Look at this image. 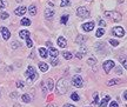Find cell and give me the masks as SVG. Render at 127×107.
<instances>
[{"mask_svg": "<svg viewBox=\"0 0 127 107\" xmlns=\"http://www.w3.org/2000/svg\"><path fill=\"white\" fill-rule=\"evenodd\" d=\"M0 97H1V93H0Z\"/></svg>", "mask_w": 127, "mask_h": 107, "instance_id": "47", "label": "cell"}, {"mask_svg": "<svg viewBox=\"0 0 127 107\" xmlns=\"http://www.w3.org/2000/svg\"><path fill=\"white\" fill-rule=\"evenodd\" d=\"M85 40H86V38H85L84 36H78L77 39H75V42H77V44H79V45H81Z\"/></svg>", "mask_w": 127, "mask_h": 107, "instance_id": "19", "label": "cell"}, {"mask_svg": "<svg viewBox=\"0 0 127 107\" xmlns=\"http://www.w3.org/2000/svg\"><path fill=\"white\" fill-rule=\"evenodd\" d=\"M51 64H52L53 66H57V65L59 64V61H58V59H55V58H52V60H51Z\"/></svg>", "mask_w": 127, "mask_h": 107, "instance_id": "32", "label": "cell"}, {"mask_svg": "<svg viewBox=\"0 0 127 107\" xmlns=\"http://www.w3.org/2000/svg\"><path fill=\"white\" fill-rule=\"evenodd\" d=\"M21 99H23V101L24 103H30L31 101V95L30 94H24L23 97H21Z\"/></svg>", "mask_w": 127, "mask_h": 107, "instance_id": "21", "label": "cell"}, {"mask_svg": "<svg viewBox=\"0 0 127 107\" xmlns=\"http://www.w3.org/2000/svg\"><path fill=\"white\" fill-rule=\"evenodd\" d=\"M20 24H21L23 26H30V25H31V20L27 18H24L23 20L20 21Z\"/></svg>", "mask_w": 127, "mask_h": 107, "instance_id": "20", "label": "cell"}, {"mask_svg": "<svg viewBox=\"0 0 127 107\" xmlns=\"http://www.w3.org/2000/svg\"><path fill=\"white\" fill-rule=\"evenodd\" d=\"M46 107H57V106H54V105H47Z\"/></svg>", "mask_w": 127, "mask_h": 107, "instance_id": "46", "label": "cell"}, {"mask_svg": "<svg viewBox=\"0 0 127 107\" xmlns=\"http://www.w3.org/2000/svg\"><path fill=\"white\" fill-rule=\"evenodd\" d=\"M46 44H47V46H48V47H51V46H52V44H51L50 41H48V42H46Z\"/></svg>", "mask_w": 127, "mask_h": 107, "instance_id": "45", "label": "cell"}, {"mask_svg": "<svg viewBox=\"0 0 127 107\" xmlns=\"http://www.w3.org/2000/svg\"><path fill=\"white\" fill-rule=\"evenodd\" d=\"M112 33H113L115 36H119V38H121V36H125V30H124L123 27L117 26V27H114L113 30H112Z\"/></svg>", "mask_w": 127, "mask_h": 107, "instance_id": "7", "label": "cell"}, {"mask_svg": "<svg viewBox=\"0 0 127 107\" xmlns=\"http://www.w3.org/2000/svg\"><path fill=\"white\" fill-rule=\"evenodd\" d=\"M17 47H20V42H15V44H13V48H17Z\"/></svg>", "mask_w": 127, "mask_h": 107, "instance_id": "41", "label": "cell"}, {"mask_svg": "<svg viewBox=\"0 0 127 107\" xmlns=\"http://www.w3.org/2000/svg\"><path fill=\"white\" fill-rule=\"evenodd\" d=\"M26 11H27V8H26L25 6H20L18 8H15L14 13L17 14V15H24V14L26 13Z\"/></svg>", "mask_w": 127, "mask_h": 107, "instance_id": "10", "label": "cell"}, {"mask_svg": "<svg viewBox=\"0 0 127 107\" xmlns=\"http://www.w3.org/2000/svg\"><path fill=\"white\" fill-rule=\"evenodd\" d=\"M94 26H95V24L93 21L85 22V24L82 25V30H84L85 32H91L92 30H94Z\"/></svg>", "mask_w": 127, "mask_h": 107, "instance_id": "8", "label": "cell"}, {"mask_svg": "<svg viewBox=\"0 0 127 107\" xmlns=\"http://www.w3.org/2000/svg\"><path fill=\"white\" fill-rule=\"evenodd\" d=\"M120 63L124 64V67L126 68V58L125 57H120Z\"/></svg>", "mask_w": 127, "mask_h": 107, "instance_id": "34", "label": "cell"}, {"mask_svg": "<svg viewBox=\"0 0 127 107\" xmlns=\"http://www.w3.org/2000/svg\"><path fill=\"white\" fill-rule=\"evenodd\" d=\"M11 97H12V98H15V97H17V93H11Z\"/></svg>", "mask_w": 127, "mask_h": 107, "instance_id": "44", "label": "cell"}, {"mask_svg": "<svg viewBox=\"0 0 127 107\" xmlns=\"http://www.w3.org/2000/svg\"><path fill=\"white\" fill-rule=\"evenodd\" d=\"M99 24H100V26H101V27H102V26H106V22H104V21H102V20H100V21H99Z\"/></svg>", "mask_w": 127, "mask_h": 107, "instance_id": "40", "label": "cell"}, {"mask_svg": "<svg viewBox=\"0 0 127 107\" xmlns=\"http://www.w3.org/2000/svg\"><path fill=\"white\" fill-rule=\"evenodd\" d=\"M50 54L52 55V58H57V57H58V54H59V52H58L54 47H51L50 48Z\"/></svg>", "mask_w": 127, "mask_h": 107, "instance_id": "17", "label": "cell"}, {"mask_svg": "<svg viewBox=\"0 0 127 107\" xmlns=\"http://www.w3.org/2000/svg\"><path fill=\"white\" fill-rule=\"evenodd\" d=\"M6 7V1L5 0H0V8H5Z\"/></svg>", "mask_w": 127, "mask_h": 107, "instance_id": "35", "label": "cell"}, {"mask_svg": "<svg viewBox=\"0 0 127 107\" xmlns=\"http://www.w3.org/2000/svg\"><path fill=\"white\" fill-rule=\"evenodd\" d=\"M71 99H72V100H74V101H79V94L78 93H75V92H74V93H72V95H71Z\"/></svg>", "mask_w": 127, "mask_h": 107, "instance_id": "26", "label": "cell"}, {"mask_svg": "<svg viewBox=\"0 0 127 107\" xmlns=\"http://www.w3.org/2000/svg\"><path fill=\"white\" fill-rule=\"evenodd\" d=\"M53 15H54V12H53L52 9H46L45 11V17L47 19H51Z\"/></svg>", "mask_w": 127, "mask_h": 107, "instance_id": "18", "label": "cell"}, {"mask_svg": "<svg viewBox=\"0 0 127 107\" xmlns=\"http://www.w3.org/2000/svg\"><path fill=\"white\" fill-rule=\"evenodd\" d=\"M72 85L74 87H78V88H81L82 86H84V79H82L80 75H75L73 76L72 79Z\"/></svg>", "mask_w": 127, "mask_h": 107, "instance_id": "4", "label": "cell"}, {"mask_svg": "<svg viewBox=\"0 0 127 107\" xmlns=\"http://www.w3.org/2000/svg\"><path fill=\"white\" fill-rule=\"evenodd\" d=\"M68 86H69V82L67 81V79H60L57 82V93L65 94L68 91Z\"/></svg>", "mask_w": 127, "mask_h": 107, "instance_id": "1", "label": "cell"}, {"mask_svg": "<svg viewBox=\"0 0 127 107\" xmlns=\"http://www.w3.org/2000/svg\"><path fill=\"white\" fill-rule=\"evenodd\" d=\"M30 32L26 31V30H23V31L19 32V36L21 38V39H27V38H30Z\"/></svg>", "mask_w": 127, "mask_h": 107, "instance_id": "12", "label": "cell"}, {"mask_svg": "<svg viewBox=\"0 0 127 107\" xmlns=\"http://www.w3.org/2000/svg\"><path fill=\"white\" fill-rule=\"evenodd\" d=\"M109 107H119V105H118V103H117V101H111Z\"/></svg>", "mask_w": 127, "mask_h": 107, "instance_id": "36", "label": "cell"}, {"mask_svg": "<svg viewBox=\"0 0 127 107\" xmlns=\"http://www.w3.org/2000/svg\"><path fill=\"white\" fill-rule=\"evenodd\" d=\"M109 98H111L109 95H106V97L101 100V103L99 104V107H106L107 106V104H108V101H109Z\"/></svg>", "mask_w": 127, "mask_h": 107, "instance_id": "13", "label": "cell"}, {"mask_svg": "<svg viewBox=\"0 0 127 107\" xmlns=\"http://www.w3.org/2000/svg\"><path fill=\"white\" fill-rule=\"evenodd\" d=\"M17 87H18V88H24V82L23 81H18V82H17Z\"/></svg>", "mask_w": 127, "mask_h": 107, "instance_id": "37", "label": "cell"}, {"mask_svg": "<svg viewBox=\"0 0 127 107\" xmlns=\"http://www.w3.org/2000/svg\"><path fill=\"white\" fill-rule=\"evenodd\" d=\"M126 94H127V92L125 91V92H124V95H123V97H124V100H125V101H126Z\"/></svg>", "mask_w": 127, "mask_h": 107, "instance_id": "43", "label": "cell"}, {"mask_svg": "<svg viewBox=\"0 0 127 107\" xmlns=\"http://www.w3.org/2000/svg\"><path fill=\"white\" fill-rule=\"evenodd\" d=\"M57 42H58V45H59L61 48H65V47H66V45H67L66 39H65L64 36H59V38H58V40H57Z\"/></svg>", "mask_w": 127, "mask_h": 107, "instance_id": "11", "label": "cell"}, {"mask_svg": "<svg viewBox=\"0 0 127 107\" xmlns=\"http://www.w3.org/2000/svg\"><path fill=\"white\" fill-rule=\"evenodd\" d=\"M77 15L79 17V18H88L90 17V11L87 8H85V7H79V8L77 9Z\"/></svg>", "mask_w": 127, "mask_h": 107, "instance_id": "5", "label": "cell"}, {"mask_svg": "<svg viewBox=\"0 0 127 107\" xmlns=\"http://www.w3.org/2000/svg\"><path fill=\"white\" fill-rule=\"evenodd\" d=\"M39 54H40L41 58L46 59L47 58V49L44 48V47H40V48H39Z\"/></svg>", "mask_w": 127, "mask_h": 107, "instance_id": "14", "label": "cell"}, {"mask_svg": "<svg viewBox=\"0 0 127 107\" xmlns=\"http://www.w3.org/2000/svg\"><path fill=\"white\" fill-rule=\"evenodd\" d=\"M9 17L8 13H6V12H1L0 13V19H7Z\"/></svg>", "mask_w": 127, "mask_h": 107, "instance_id": "29", "label": "cell"}, {"mask_svg": "<svg viewBox=\"0 0 127 107\" xmlns=\"http://www.w3.org/2000/svg\"><path fill=\"white\" fill-rule=\"evenodd\" d=\"M54 88V85H53V80L52 79H48V89L52 91V89Z\"/></svg>", "mask_w": 127, "mask_h": 107, "instance_id": "30", "label": "cell"}, {"mask_svg": "<svg viewBox=\"0 0 127 107\" xmlns=\"http://www.w3.org/2000/svg\"><path fill=\"white\" fill-rule=\"evenodd\" d=\"M64 107H75V106H73V105H71V104H66Z\"/></svg>", "mask_w": 127, "mask_h": 107, "instance_id": "42", "label": "cell"}, {"mask_svg": "<svg viewBox=\"0 0 127 107\" xmlns=\"http://www.w3.org/2000/svg\"><path fill=\"white\" fill-rule=\"evenodd\" d=\"M26 45H27V47H30V48L33 46V42H32V40L30 39V38H27V39H26Z\"/></svg>", "mask_w": 127, "mask_h": 107, "instance_id": "31", "label": "cell"}, {"mask_svg": "<svg viewBox=\"0 0 127 107\" xmlns=\"http://www.w3.org/2000/svg\"><path fill=\"white\" fill-rule=\"evenodd\" d=\"M28 13L31 14V15H35L36 14V7L34 5H31V6L28 7Z\"/></svg>", "mask_w": 127, "mask_h": 107, "instance_id": "16", "label": "cell"}, {"mask_svg": "<svg viewBox=\"0 0 127 107\" xmlns=\"http://www.w3.org/2000/svg\"><path fill=\"white\" fill-rule=\"evenodd\" d=\"M93 104H98V101H99V98H98V93H94V97H93Z\"/></svg>", "mask_w": 127, "mask_h": 107, "instance_id": "33", "label": "cell"}, {"mask_svg": "<svg viewBox=\"0 0 127 107\" xmlns=\"http://www.w3.org/2000/svg\"><path fill=\"white\" fill-rule=\"evenodd\" d=\"M72 53H69V52H64V58L66 59V60H71L72 59Z\"/></svg>", "mask_w": 127, "mask_h": 107, "instance_id": "23", "label": "cell"}, {"mask_svg": "<svg viewBox=\"0 0 127 107\" xmlns=\"http://www.w3.org/2000/svg\"><path fill=\"white\" fill-rule=\"evenodd\" d=\"M108 41H109V44L112 45V46H114V47L119 45V41H118V40H115V39H109Z\"/></svg>", "mask_w": 127, "mask_h": 107, "instance_id": "28", "label": "cell"}, {"mask_svg": "<svg viewBox=\"0 0 127 107\" xmlns=\"http://www.w3.org/2000/svg\"><path fill=\"white\" fill-rule=\"evenodd\" d=\"M25 75L27 76V81H28V82H32L34 79H36L38 74H36V71L34 70V67H33V66H28L27 71H26V73H25Z\"/></svg>", "mask_w": 127, "mask_h": 107, "instance_id": "3", "label": "cell"}, {"mask_svg": "<svg viewBox=\"0 0 127 107\" xmlns=\"http://www.w3.org/2000/svg\"><path fill=\"white\" fill-rule=\"evenodd\" d=\"M117 82H118L117 80H109L108 82H107V85H108V86H112V85H115Z\"/></svg>", "mask_w": 127, "mask_h": 107, "instance_id": "38", "label": "cell"}, {"mask_svg": "<svg viewBox=\"0 0 127 107\" xmlns=\"http://www.w3.org/2000/svg\"><path fill=\"white\" fill-rule=\"evenodd\" d=\"M39 70H40L41 72L48 71V65L45 63H39Z\"/></svg>", "mask_w": 127, "mask_h": 107, "instance_id": "15", "label": "cell"}, {"mask_svg": "<svg viewBox=\"0 0 127 107\" xmlns=\"http://www.w3.org/2000/svg\"><path fill=\"white\" fill-rule=\"evenodd\" d=\"M69 5H71L69 0H61V4H60V6H61V7H66V6H69Z\"/></svg>", "mask_w": 127, "mask_h": 107, "instance_id": "24", "label": "cell"}, {"mask_svg": "<svg viewBox=\"0 0 127 107\" xmlns=\"http://www.w3.org/2000/svg\"><path fill=\"white\" fill-rule=\"evenodd\" d=\"M75 57H77V58H80V59H81L82 57H84V54H82V53H77V54H75Z\"/></svg>", "mask_w": 127, "mask_h": 107, "instance_id": "39", "label": "cell"}, {"mask_svg": "<svg viewBox=\"0 0 127 107\" xmlns=\"http://www.w3.org/2000/svg\"><path fill=\"white\" fill-rule=\"evenodd\" d=\"M0 32H1V34H2V38H4V40H8L9 36H11V32L7 27H1L0 28Z\"/></svg>", "mask_w": 127, "mask_h": 107, "instance_id": "9", "label": "cell"}, {"mask_svg": "<svg viewBox=\"0 0 127 107\" xmlns=\"http://www.w3.org/2000/svg\"><path fill=\"white\" fill-rule=\"evenodd\" d=\"M68 18H69V17H68L67 14H66V15H63L61 19H60V22H61V24H66V22L68 21Z\"/></svg>", "mask_w": 127, "mask_h": 107, "instance_id": "27", "label": "cell"}, {"mask_svg": "<svg viewBox=\"0 0 127 107\" xmlns=\"http://www.w3.org/2000/svg\"><path fill=\"white\" fill-rule=\"evenodd\" d=\"M104 34H105V31L102 28H99V30L96 31V33H95V36H96V38H101Z\"/></svg>", "mask_w": 127, "mask_h": 107, "instance_id": "22", "label": "cell"}, {"mask_svg": "<svg viewBox=\"0 0 127 107\" xmlns=\"http://www.w3.org/2000/svg\"><path fill=\"white\" fill-rule=\"evenodd\" d=\"M102 67H104V70L106 73H109L111 72V70H113L114 67V61L113 60H106L104 63V65H102Z\"/></svg>", "mask_w": 127, "mask_h": 107, "instance_id": "6", "label": "cell"}, {"mask_svg": "<svg viewBox=\"0 0 127 107\" xmlns=\"http://www.w3.org/2000/svg\"><path fill=\"white\" fill-rule=\"evenodd\" d=\"M87 64H88V65H91V66H93V65L96 64V59L95 58H90L88 60H87Z\"/></svg>", "mask_w": 127, "mask_h": 107, "instance_id": "25", "label": "cell"}, {"mask_svg": "<svg viewBox=\"0 0 127 107\" xmlns=\"http://www.w3.org/2000/svg\"><path fill=\"white\" fill-rule=\"evenodd\" d=\"M105 17L109 20H113V21H121L123 20V15L119 12H115V11H106Z\"/></svg>", "mask_w": 127, "mask_h": 107, "instance_id": "2", "label": "cell"}]
</instances>
